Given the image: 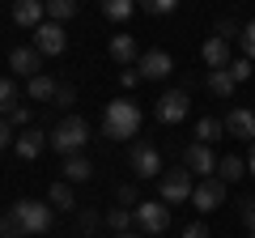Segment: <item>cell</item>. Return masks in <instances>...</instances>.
Masks as SVG:
<instances>
[{
	"label": "cell",
	"mask_w": 255,
	"mask_h": 238,
	"mask_svg": "<svg viewBox=\"0 0 255 238\" xmlns=\"http://www.w3.org/2000/svg\"><path fill=\"white\" fill-rule=\"evenodd\" d=\"M140 132V107L132 98H115L102 111V136L111 140H132Z\"/></svg>",
	"instance_id": "1"
},
{
	"label": "cell",
	"mask_w": 255,
	"mask_h": 238,
	"mask_svg": "<svg viewBox=\"0 0 255 238\" xmlns=\"http://www.w3.org/2000/svg\"><path fill=\"white\" fill-rule=\"evenodd\" d=\"M85 145H90V123H85L81 115H64L60 123L51 128V149H55V153L77 157Z\"/></svg>",
	"instance_id": "2"
},
{
	"label": "cell",
	"mask_w": 255,
	"mask_h": 238,
	"mask_svg": "<svg viewBox=\"0 0 255 238\" xmlns=\"http://www.w3.org/2000/svg\"><path fill=\"white\" fill-rule=\"evenodd\" d=\"M9 217H13V226L21 230V238H30V234H47V230H51L55 209L43 204V200H17L9 209Z\"/></svg>",
	"instance_id": "3"
},
{
	"label": "cell",
	"mask_w": 255,
	"mask_h": 238,
	"mask_svg": "<svg viewBox=\"0 0 255 238\" xmlns=\"http://www.w3.org/2000/svg\"><path fill=\"white\" fill-rule=\"evenodd\" d=\"M157 200L162 204H183L191 200V192H196V179H191L187 166H174V170H162V187H157Z\"/></svg>",
	"instance_id": "4"
},
{
	"label": "cell",
	"mask_w": 255,
	"mask_h": 238,
	"mask_svg": "<svg viewBox=\"0 0 255 238\" xmlns=\"http://www.w3.org/2000/svg\"><path fill=\"white\" fill-rule=\"evenodd\" d=\"M132 213H136L140 234H166L170 230V204H162V200H140Z\"/></svg>",
	"instance_id": "5"
},
{
	"label": "cell",
	"mask_w": 255,
	"mask_h": 238,
	"mask_svg": "<svg viewBox=\"0 0 255 238\" xmlns=\"http://www.w3.org/2000/svg\"><path fill=\"white\" fill-rule=\"evenodd\" d=\"M128 162H132V170H136L140 179H162V153H157L149 140H136V145L128 149Z\"/></svg>",
	"instance_id": "6"
},
{
	"label": "cell",
	"mask_w": 255,
	"mask_h": 238,
	"mask_svg": "<svg viewBox=\"0 0 255 238\" xmlns=\"http://www.w3.org/2000/svg\"><path fill=\"white\" fill-rule=\"evenodd\" d=\"M187 111H191V98H187V90H166L162 98H157L153 115L162 119V123H183V119H187Z\"/></svg>",
	"instance_id": "7"
},
{
	"label": "cell",
	"mask_w": 255,
	"mask_h": 238,
	"mask_svg": "<svg viewBox=\"0 0 255 238\" xmlns=\"http://www.w3.org/2000/svg\"><path fill=\"white\" fill-rule=\"evenodd\" d=\"M217 162L221 157L213 153V145H196V140H191V145L183 149V166H187L191 174H200V179H213V174H217Z\"/></svg>",
	"instance_id": "8"
},
{
	"label": "cell",
	"mask_w": 255,
	"mask_h": 238,
	"mask_svg": "<svg viewBox=\"0 0 255 238\" xmlns=\"http://www.w3.org/2000/svg\"><path fill=\"white\" fill-rule=\"evenodd\" d=\"M136 73H140V81H166V77L174 73V60H170V51H162V47L145 51V55H140V64H136Z\"/></svg>",
	"instance_id": "9"
},
{
	"label": "cell",
	"mask_w": 255,
	"mask_h": 238,
	"mask_svg": "<svg viewBox=\"0 0 255 238\" xmlns=\"http://www.w3.org/2000/svg\"><path fill=\"white\" fill-rule=\"evenodd\" d=\"M191 204H196L200 213H217L221 204H226V183H221L217 174H213V179H200L196 192H191Z\"/></svg>",
	"instance_id": "10"
},
{
	"label": "cell",
	"mask_w": 255,
	"mask_h": 238,
	"mask_svg": "<svg viewBox=\"0 0 255 238\" xmlns=\"http://www.w3.org/2000/svg\"><path fill=\"white\" fill-rule=\"evenodd\" d=\"M64 47H68V34H64L60 21H43L34 30V51L38 55H64Z\"/></svg>",
	"instance_id": "11"
},
{
	"label": "cell",
	"mask_w": 255,
	"mask_h": 238,
	"mask_svg": "<svg viewBox=\"0 0 255 238\" xmlns=\"http://www.w3.org/2000/svg\"><path fill=\"white\" fill-rule=\"evenodd\" d=\"M226 132L234 140H247V145H255V111L251 107H234L226 115Z\"/></svg>",
	"instance_id": "12"
},
{
	"label": "cell",
	"mask_w": 255,
	"mask_h": 238,
	"mask_svg": "<svg viewBox=\"0 0 255 238\" xmlns=\"http://www.w3.org/2000/svg\"><path fill=\"white\" fill-rule=\"evenodd\" d=\"M47 145H51V132H43V128H26L17 140H13V149H17L21 162H34V157L43 153Z\"/></svg>",
	"instance_id": "13"
},
{
	"label": "cell",
	"mask_w": 255,
	"mask_h": 238,
	"mask_svg": "<svg viewBox=\"0 0 255 238\" xmlns=\"http://www.w3.org/2000/svg\"><path fill=\"white\" fill-rule=\"evenodd\" d=\"M9 68L17 77H30V81H34V77L43 73V55H38L34 47H13L9 51Z\"/></svg>",
	"instance_id": "14"
},
{
	"label": "cell",
	"mask_w": 255,
	"mask_h": 238,
	"mask_svg": "<svg viewBox=\"0 0 255 238\" xmlns=\"http://www.w3.org/2000/svg\"><path fill=\"white\" fill-rule=\"evenodd\" d=\"M13 21L34 34V30L47 21V0H17V4H13Z\"/></svg>",
	"instance_id": "15"
},
{
	"label": "cell",
	"mask_w": 255,
	"mask_h": 238,
	"mask_svg": "<svg viewBox=\"0 0 255 238\" xmlns=\"http://www.w3.org/2000/svg\"><path fill=\"white\" fill-rule=\"evenodd\" d=\"M200 55H204V64H209V73H221V68H230V64H234V60H230V43H226V38H217V34H209V38H204Z\"/></svg>",
	"instance_id": "16"
},
{
	"label": "cell",
	"mask_w": 255,
	"mask_h": 238,
	"mask_svg": "<svg viewBox=\"0 0 255 238\" xmlns=\"http://www.w3.org/2000/svg\"><path fill=\"white\" fill-rule=\"evenodd\" d=\"M111 60H115V64H140V43L132 34H115L111 38Z\"/></svg>",
	"instance_id": "17"
},
{
	"label": "cell",
	"mask_w": 255,
	"mask_h": 238,
	"mask_svg": "<svg viewBox=\"0 0 255 238\" xmlns=\"http://www.w3.org/2000/svg\"><path fill=\"white\" fill-rule=\"evenodd\" d=\"M47 204L51 209H60V213H77V196H73V183H51V192H47Z\"/></svg>",
	"instance_id": "18"
},
{
	"label": "cell",
	"mask_w": 255,
	"mask_h": 238,
	"mask_svg": "<svg viewBox=\"0 0 255 238\" xmlns=\"http://www.w3.org/2000/svg\"><path fill=\"white\" fill-rule=\"evenodd\" d=\"M94 174V162L85 153H77V157H64V183H85Z\"/></svg>",
	"instance_id": "19"
},
{
	"label": "cell",
	"mask_w": 255,
	"mask_h": 238,
	"mask_svg": "<svg viewBox=\"0 0 255 238\" xmlns=\"http://www.w3.org/2000/svg\"><path fill=\"white\" fill-rule=\"evenodd\" d=\"M221 136H226V119H213V115H204L200 123H196V145H217Z\"/></svg>",
	"instance_id": "20"
},
{
	"label": "cell",
	"mask_w": 255,
	"mask_h": 238,
	"mask_svg": "<svg viewBox=\"0 0 255 238\" xmlns=\"http://www.w3.org/2000/svg\"><path fill=\"white\" fill-rule=\"evenodd\" d=\"M243 174H247V162H243V157H238V153H226V157H221V162H217V179H221V183H238V179H243Z\"/></svg>",
	"instance_id": "21"
},
{
	"label": "cell",
	"mask_w": 255,
	"mask_h": 238,
	"mask_svg": "<svg viewBox=\"0 0 255 238\" xmlns=\"http://www.w3.org/2000/svg\"><path fill=\"white\" fill-rule=\"evenodd\" d=\"M55 90H60V81H51V77H47V73H38L34 81L26 85V94H30V98H34V102H55Z\"/></svg>",
	"instance_id": "22"
},
{
	"label": "cell",
	"mask_w": 255,
	"mask_h": 238,
	"mask_svg": "<svg viewBox=\"0 0 255 238\" xmlns=\"http://www.w3.org/2000/svg\"><path fill=\"white\" fill-rule=\"evenodd\" d=\"M21 90H17V81H13V77H0V111H4V119L13 115V111L21 107Z\"/></svg>",
	"instance_id": "23"
},
{
	"label": "cell",
	"mask_w": 255,
	"mask_h": 238,
	"mask_svg": "<svg viewBox=\"0 0 255 238\" xmlns=\"http://www.w3.org/2000/svg\"><path fill=\"white\" fill-rule=\"evenodd\" d=\"M102 221H107V230H115V234H132V226H136V213H132V209H111Z\"/></svg>",
	"instance_id": "24"
},
{
	"label": "cell",
	"mask_w": 255,
	"mask_h": 238,
	"mask_svg": "<svg viewBox=\"0 0 255 238\" xmlns=\"http://www.w3.org/2000/svg\"><path fill=\"white\" fill-rule=\"evenodd\" d=\"M234 77H230V68H221V73H209V94L213 98H234Z\"/></svg>",
	"instance_id": "25"
},
{
	"label": "cell",
	"mask_w": 255,
	"mask_h": 238,
	"mask_svg": "<svg viewBox=\"0 0 255 238\" xmlns=\"http://www.w3.org/2000/svg\"><path fill=\"white\" fill-rule=\"evenodd\" d=\"M132 13H136L132 0H102V17H107V21H128Z\"/></svg>",
	"instance_id": "26"
},
{
	"label": "cell",
	"mask_w": 255,
	"mask_h": 238,
	"mask_svg": "<svg viewBox=\"0 0 255 238\" xmlns=\"http://www.w3.org/2000/svg\"><path fill=\"white\" fill-rule=\"evenodd\" d=\"M77 17V0H47V21H68Z\"/></svg>",
	"instance_id": "27"
},
{
	"label": "cell",
	"mask_w": 255,
	"mask_h": 238,
	"mask_svg": "<svg viewBox=\"0 0 255 238\" xmlns=\"http://www.w3.org/2000/svg\"><path fill=\"white\" fill-rule=\"evenodd\" d=\"M213 34H217V38H226V43H230V38H243V26H238V21H230V17H221Z\"/></svg>",
	"instance_id": "28"
},
{
	"label": "cell",
	"mask_w": 255,
	"mask_h": 238,
	"mask_svg": "<svg viewBox=\"0 0 255 238\" xmlns=\"http://www.w3.org/2000/svg\"><path fill=\"white\" fill-rule=\"evenodd\" d=\"M238 43H243V60H255V21L243 26V38H238Z\"/></svg>",
	"instance_id": "29"
},
{
	"label": "cell",
	"mask_w": 255,
	"mask_h": 238,
	"mask_svg": "<svg viewBox=\"0 0 255 238\" xmlns=\"http://www.w3.org/2000/svg\"><path fill=\"white\" fill-rule=\"evenodd\" d=\"M174 9H179V0H145V13H153V17H166Z\"/></svg>",
	"instance_id": "30"
},
{
	"label": "cell",
	"mask_w": 255,
	"mask_h": 238,
	"mask_svg": "<svg viewBox=\"0 0 255 238\" xmlns=\"http://www.w3.org/2000/svg\"><path fill=\"white\" fill-rule=\"evenodd\" d=\"M115 200H119V204H132V209H136L140 196H136V187H132V183H124V187H115Z\"/></svg>",
	"instance_id": "31"
},
{
	"label": "cell",
	"mask_w": 255,
	"mask_h": 238,
	"mask_svg": "<svg viewBox=\"0 0 255 238\" xmlns=\"http://www.w3.org/2000/svg\"><path fill=\"white\" fill-rule=\"evenodd\" d=\"M230 77H234V85H243L247 77H251V60H234V64H230Z\"/></svg>",
	"instance_id": "32"
},
{
	"label": "cell",
	"mask_w": 255,
	"mask_h": 238,
	"mask_svg": "<svg viewBox=\"0 0 255 238\" xmlns=\"http://www.w3.org/2000/svg\"><path fill=\"white\" fill-rule=\"evenodd\" d=\"M73 102H77V90H73V85H60V90H55V107H64V111H68Z\"/></svg>",
	"instance_id": "33"
},
{
	"label": "cell",
	"mask_w": 255,
	"mask_h": 238,
	"mask_svg": "<svg viewBox=\"0 0 255 238\" xmlns=\"http://www.w3.org/2000/svg\"><path fill=\"white\" fill-rule=\"evenodd\" d=\"M179 238H213V234H209V226H204V221H191V226H183Z\"/></svg>",
	"instance_id": "34"
},
{
	"label": "cell",
	"mask_w": 255,
	"mask_h": 238,
	"mask_svg": "<svg viewBox=\"0 0 255 238\" xmlns=\"http://www.w3.org/2000/svg\"><path fill=\"white\" fill-rule=\"evenodd\" d=\"M30 119H34V115H30V107H17L9 115V123H13V128H30Z\"/></svg>",
	"instance_id": "35"
},
{
	"label": "cell",
	"mask_w": 255,
	"mask_h": 238,
	"mask_svg": "<svg viewBox=\"0 0 255 238\" xmlns=\"http://www.w3.org/2000/svg\"><path fill=\"white\" fill-rule=\"evenodd\" d=\"M13 140H17V136H13V123H9L4 115H0V149H9Z\"/></svg>",
	"instance_id": "36"
},
{
	"label": "cell",
	"mask_w": 255,
	"mask_h": 238,
	"mask_svg": "<svg viewBox=\"0 0 255 238\" xmlns=\"http://www.w3.org/2000/svg\"><path fill=\"white\" fill-rule=\"evenodd\" d=\"M0 238H21V230L13 226V217H9V213L0 217Z\"/></svg>",
	"instance_id": "37"
},
{
	"label": "cell",
	"mask_w": 255,
	"mask_h": 238,
	"mask_svg": "<svg viewBox=\"0 0 255 238\" xmlns=\"http://www.w3.org/2000/svg\"><path fill=\"white\" fill-rule=\"evenodd\" d=\"M98 221H102V217H98L94 209H85V213H81V230H85V234H94V230H98Z\"/></svg>",
	"instance_id": "38"
},
{
	"label": "cell",
	"mask_w": 255,
	"mask_h": 238,
	"mask_svg": "<svg viewBox=\"0 0 255 238\" xmlns=\"http://www.w3.org/2000/svg\"><path fill=\"white\" fill-rule=\"evenodd\" d=\"M119 85H124V90H132V85H140V73H136V68H124V73H119Z\"/></svg>",
	"instance_id": "39"
},
{
	"label": "cell",
	"mask_w": 255,
	"mask_h": 238,
	"mask_svg": "<svg viewBox=\"0 0 255 238\" xmlns=\"http://www.w3.org/2000/svg\"><path fill=\"white\" fill-rule=\"evenodd\" d=\"M247 170H251V174H255V145H251V149H247Z\"/></svg>",
	"instance_id": "40"
},
{
	"label": "cell",
	"mask_w": 255,
	"mask_h": 238,
	"mask_svg": "<svg viewBox=\"0 0 255 238\" xmlns=\"http://www.w3.org/2000/svg\"><path fill=\"white\" fill-rule=\"evenodd\" d=\"M115 238H145V234H115Z\"/></svg>",
	"instance_id": "41"
},
{
	"label": "cell",
	"mask_w": 255,
	"mask_h": 238,
	"mask_svg": "<svg viewBox=\"0 0 255 238\" xmlns=\"http://www.w3.org/2000/svg\"><path fill=\"white\" fill-rule=\"evenodd\" d=\"M247 238H255V230H251V234H247Z\"/></svg>",
	"instance_id": "42"
}]
</instances>
